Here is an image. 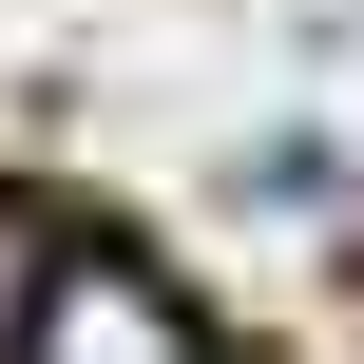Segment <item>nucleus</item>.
Returning <instances> with one entry per match:
<instances>
[{"mask_svg": "<svg viewBox=\"0 0 364 364\" xmlns=\"http://www.w3.org/2000/svg\"><path fill=\"white\" fill-rule=\"evenodd\" d=\"M19 364H192V307H173L134 250H77V269L38 288V346Z\"/></svg>", "mask_w": 364, "mask_h": 364, "instance_id": "1", "label": "nucleus"}, {"mask_svg": "<svg viewBox=\"0 0 364 364\" xmlns=\"http://www.w3.org/2000/svg\"><path fill=\"white\" fill-rule=\"evenodd\" d=\"M38 288H58V250H38V230H19V211H0V364L38 346Z\"/></svg>", "mask_w": 364, "mask_h": 364, "instance_id": "2", "label": "nucleus"}]
</instances>
